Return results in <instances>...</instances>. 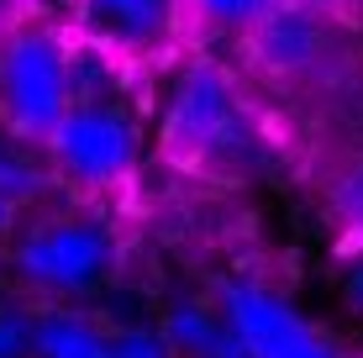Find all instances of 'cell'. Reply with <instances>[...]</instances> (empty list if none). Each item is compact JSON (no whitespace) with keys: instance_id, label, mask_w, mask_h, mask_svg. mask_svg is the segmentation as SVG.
<instances>
[{"instance_id":"1","label":"cell","mask_w":363,"mask_h":358,"mask_svg":"<svg viewBox=\"0 0 363 358\" xmlns=\"http://www.w3.org/2000/svg\"><path fill=\"white\" fill-rule=\"evenodd\" d=\"M164 153L184 169H258L269 158V138L258 116L237 95V84L216 64L195 58L179 74L164 111Z\"/></svg>"},{"instance_id":"2","label":"cell","mask_w":363,"mask_h":358,"mask_svg":"<svg viewBox=\"0 0 363 358\" xmlns=\"http://www.w3.org/2000/svg\"><path fill=\"white\" fill-rule=\"evenodd\" d=\"M74 111V37L48 21L0 37V116L16 138L48 142Z\"/></svg>"},{"instance_id":"3","label":"cell","mask_w":363,"mask_h":358,"mask_svg":"<svg viewBox=\"0 0 363 358\" xmlns=\"http://www.w3.org/2000/svg\"><path fill=\"white\" fill-rule=\"evenodd\" d=\"M11 264L43 295H90L116 269V232L95 216H37L16 232Z\"/></svg>"},{"instance_id":"4","label":"cell","mask_w":363,"mask_h":358,"mask_svg":"<svg viewBox=\"0 0 363 358\" xmlns=\"http://www.w3.org/2000/svg\"><path fill=\"white\" fill-rule=\"evenodd\" d=\"M43 147L53 174L74 190H121L143 158L137 121L121 106H74Z\"/></svg>"},{"instance_id":"5","label":"cell","mask_w":363,"mask_h":358,"mask_svg":"<svg viewBox=\"0 0 363 358\" xmlns=\"http://www.w3.org/2000/svg\"><path fill=\"white\" fill-rule=\"evenodd\" d=\"M221 316L232 322L247 358H347L284 295H274L258 279H227L221 285Z\"/></svg>"},{"instance_id":"6","label":"cell","mask_w":363,"mask_h":358,"mask_svg":"<svg viewBox=\"0 0 363 358\" xmlns=\"http://www.w3.org/2000/svg\"><path fill=\"white\" fill-rule=\"evenodd\" d=\"M179 27L184 0H79L69 32L111 53L116 64H143V58H164L179 43Z\"/></svg>"},{"instance_id":"7","label":"cell","mask_w":363,"mask_h":358,"mask_svg":"<svg viewBox=\"0 0 363 358\" xmlns=\"http://www.w3.org/2000/svg\"><path fill=\"white\" fill-rule=\"evenodd\" d=\"M332 21L337 16H321V11H306V6H290V0H284L279 11H269V16L258 21V32L247 37V47H253V58L269 74H311L337 53Z\"/></svg>"},{"instance_id":"8","label":"cell","mask_w":363,"mask_h":358,"mask_svg":"<svg viewBox=\"0 0 363 358\" xmlns=\"http://www.w3.org/2000/svg\"><path fill=\"white\" fill-rule=\"evenodd\" d=\"M164 337H169V348L184 353V358H247L232 322L221 316V306L179 301L169 311V322H164Z\"/></svg>"},{"instance_id":"9","label":"cell","mask_w":363,"mask_h":358,"mask_svg":"<svg viewBox=\"0 0 363 358\" xmlns=\"http://www.w3.org/2000/svg\"><path fill=\"white\" fill-rule=\"evenodd\" d=\"M37 358H116V332L95 327L79 311L37 316Z\"/></svg>"},{"instance_id":"10","label":"cell","mask_w":363,"mask_h":358,"mask_svg":"<svg viewBox=\"0 0 363 358\" xmlns=\"http://www.w3.org/2000/svg\"><path fill=\"white\" fill-rule=\"evenodd\" d=\"M279 6L284 0H184V16L211 37H242L247 43L258 32V21Z\"/></svg>"},{"instance_id":"11","label":"cell","mask_w":363,"mask_h":358,"mask_svg":"<svg viewBox=\"0 0 363 358\" xmlns=\"http://www.w3.org/2000/svg\"><path fill=\"white\" fill-rule=\"evenodd\" d=\"M0 358H37V316L0 301Z\"/></svg>"},{"instance_id":"12","label":"cell","mask_w":363,"mask_h":358,"mask_svg":"<svg viewBox=\"0 0 363 358\" xmlns=\"http://www.w3.org/2000/svg\"><path fill=\"white\" fill-rule=\"evenodd\" d=\"M43 184H48L43 169H32L27 158H16L11 147H0V195H11V201L27 206L32 195H43Z\"/></svg>"},{"instance_id":"13","label":"cell","mask_w":363,"mask_h":358,"mask_svg":"<svg viewBox=\"0 0 363 358\" xmlns=\"http://www.w3.org/2000/svg\"><path fill=\"white\" fill-rule=\"evenodd\" d=\"M332 201H337V216H342V221H347V232H353V242L363 248V158H358L353 169H347L342 179H337Z\"/></svg>"},{"instance_id":"14","label":"cell","mask_w":363,"mask_h":358,"mask_svg":"<svg viewBox=\"0 0 363 358\" xmlns=\"http://www.w3.org/2000/svg\"><path fill=\"white\" fill-rule=\"evenodd\" d=\"M32 21H48V27H74L79 16V0H27Z\"/></svg>"},{"instance_id":"15","label":"cell","mask_w":363,"mask_h":358,"mask_svg":"<svg viewBox=\"0 0 363 358\" xmlns=\"http://www.w3.org/2000/svg\"><path fill=\"white\" fill-rule=\"evenodd\" d=\"M342 295H347V306L363 316V248L347 258V274H342Z\"/></svg>"},{"instance_id":"16","label":"cell","mask_w":363,"mask_h":358,"mask_svg":"<svg viewBox=\"0 0 363 358\" xmlns=\"http://www.w3.org/2000/svg\"><path fill=\"white\" fill-rule=\"evenodd\" d=\"M27 21H32L27 0H0V37H6V32H16V27H27Z\"/></svg>"},{"instance_id":"17","label":"cell","mask_w":363,"mask_h":358,"mask_svg":"<svg viewBox=\"0 0 363 358\" xmlns=\"http://www.w3.org/2000/svg\"><path fill=\"white\" fill-rule=\"evenodd\" d=\"M16 221H21V201L0 195V242H6V237H16Z\"/></svg>"},{"instance_id":"18","label":"cell","mask_w":363,"mask_h":358,"mask_svg":"<svg viewBox=\"0 0 363 358\" xmlns=\"http://www.w3.org/2000/svg\"><path fill=\"white\" fill-rule=\"evenodd\" d=\"M290 6H306V11H321V16H347L358 0H290Z\"/></svg>"}]
</instances>
